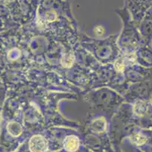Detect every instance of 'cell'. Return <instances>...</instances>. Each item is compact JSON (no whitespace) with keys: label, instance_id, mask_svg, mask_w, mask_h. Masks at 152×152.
<instances>
[{"label":"cell","instance_id":"obj_1","mask_svg":"<svg viewBox=\"0 0 152 152\" xmlns=\"http://www.w3.org/2000/svg\"><path fill=\"white\" fill-rule=\"evenodd\" d=\"M30 148L34 151H42L46 148V142L41 136H34L30 141Z\"/></svg>","mask_w":152,"mask_h":152},{"label":"cell","instance_id":"obj_2","mask_svg":"<svg viewBox=\"0 0 152 152\" xmlns=\"http://www.w3.org/2000/svg\"><path fill=\"white\" fill-rule=\"evenodd\" d=\"M78 147L79 141L75 136H70L66 139L65 143H64V148H66V150L73 151L77 150Z\"/></svg>","mask_w":152,"mask_h":152},{"label":"cell","instance_id":"obj_3","mask_svg":"<svg viewBox=\"0 0 152 152\" xmlns=\"http://www.w3.org/2000/svg\"><path fill=\"white\" fill-rule=\"evenodd\" d=\"M132 141L135 142V144L139 145H141L145 144L146 142V138L145 136H142L141 134H135L133 135L132 137Z\"/></svg>","mask_w":152,"mask_h":152},{"label":"cell","instance_id":"obj_4","mask_svg":"<svg viewBox=\"0 0 152 152\" xmlns=\"http://www.w3.org/2000/svg\"><path fill=\"white\" fill-rule=\"evenodd\" d=\"M95 33L98 36H102L104 33V30L103 27L102 26H97V27L95 28Z\"/></svg>","mask_w":152,"mask_h":152},{"label":"cell","instance_id":"obj_5","mask_svg":"<svg viewBox=\"0 0 152 152\" xmlns=\"http://www.w3.org/2000/svg\"><path fill=\"white\" fill-rule=\"evenodd\" d=\"M115 68L117 71H122L124 69V65L121 60H117L115 63Z\"/></svg>","mask_w":152,"mask_h":152}]
</instances>
